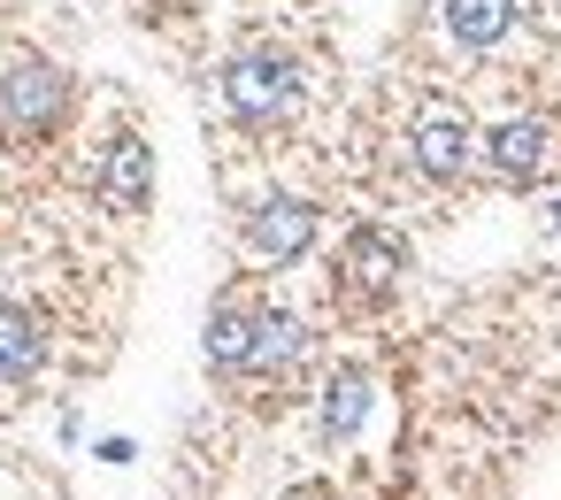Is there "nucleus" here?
<instances>
[{
	"instance_id": "13",
	"label": "nucleus",
	"mask_w": 561,
	"mask_h": 500,
	"mask_svg": "<svg viewBox=\"0 0 561 500\" xmlns=\"http://www.w3.org/2000/svg\"><path fill=\"white\" fill-rule=\"evenodd\" d=\"M553 231H561V201H553Z\"/></svg>"
},
{
	"instance_id": "7",
	"label": "nucleus",
	"mask_w": 561,
	"mask_h": 500,
	"mask_svg": "<svg viewBox=\"0 0 561 500\" xmlns=\"http://www.w3.org/2000/svg\"><path fill=\"white\" fill-rule=\"evenodd\" d=\"M400 270H408V239H400V231H385V224H362V231L346 239V285H354V293L385 300V293L400 285Z\"/></svg>"
},
{
	"instance_id": "2",
	"label": "nucleus",
	"mask_w": 561,
	"mask_h": 500,
	"mask_svg": "<svg viewBox=\"0 0 561 500\" xmlns=\"http://www.w3.org/2000/svg\"><path fill=\"white\" fill-rule=\"evenodd\" d=\"M224 109L239 116V124H285L293 109H300V63L293 55H277V47H247V55H231L224 63Z\"/></svg>"
},
{
	"instance_id": "12",
	"label": "nucleus",
	"mask_w": 561,
	"mask_h": 500,
	"mask_svg": "<svg viewBox=\"0 0 561 500\" xmlns=\"http://www.w3.org/2000/svg\"><path fill=\"white\" fill-rule=\"evenodd\" d=\"M369 416V370H339L323 385V439H354Z\"/></svg>"
},
{
	"instance_id": "5",
	"label": "nucleus",
	"mask_w": 561,
	"mask_h": 500,
	"mask_svg": "<svg viewBox=\"0 0 561 500\" xmlns=\"http://www.w3.org/2000/svg\"><path fill=\"white\" fill-rule=\"evenodd\" d=\"M316 224H323L316 201H300V193H270V201L247 216V247H254L262 262H300V254L316 247Z\"/></svg>"
},
{
	"instance_id": "8",
	"label": "nucleus",
	"mask_w": 561,
	"mask_h": 500,
	"mask_svg": "<svg viewBox=\"0 0 561 500\" xmlns=\"http://www.w3.org/2000/svg\"><path fill=\"white\" fill-rule=\"evenodd\" d=\"M39 362H47V316L24 300H0V377L24 385Z\"/></svg>"
},
{
	"instance_id": "9",
	"label": "nucleus",
	"mask_w": 561,
	"mask_h": 500,
	"mask_svg": "<svg viewBox=\"0 0 561 500\" xmlns=\"http://www.w3.org/2000/svg\"><path fill=\"white\" fill-rule=\"evenodd\" d=\"M308 354V323L285 316V308H262L254 316V346H247V377H277Z\"/></svg>"
},
{
	"instance_id": "6",
	"label": "nucleus",
	"mask_w": 561,
	"mask_h": 500,
	"mask_svg": "<svg viewBox=\"0 0 561 500\" xmlns=\"http://www.w3.org/2000/svg\"><path fill=\"white\" fill-rule=\"evenodd\" d=\"M477 155L492 162L500 185H530V178L546 170V155H553V124H546V116H507V124H492V132L477 139Z\"/></svg>"
},
{
	"instance_id": "4",
	"label": "nucleus",
	"mask_w": 561,
	"mask_h": 500,
	"mask_svg": "<svg viewBox=\"0 0 561 500\" xmlns=\"http://www.w3.org/2000/svg\"><path fill=\"white\" fill-rule=\"evenodd\" d=\"M93 201L116 208V216H139V208L154 201V147H147L139 132H116V139L101 147V162H93Z\"/></svg>"
},
{
	"instance_id": "1",
	"label": "nucleus",
	"mask_w": 561,
	"mask_h": 500,
	"mask_svg": "<svg viewBox=\"0 0 561 500\" xmlns=\"http://www.w3.org/2000/svg\"><path fill=\"white\" fill-rule=\"evenodd\" d=\"M78 109V78L47 55H16L9 70H0V124H9L16 139H47L62 132V116Z\"/></svg>"
},
{
	"instance_id": "3",
	"label": "nucleus",
	"mask_w": 561,
	"mask_h": 500,
	"mask_svg": "<svg viewBox=\"0 0 561 500\" xmlns=\"http://www.w3.org/2000/svg\"><path fill=\"white\" fill-rule=\"evenodd\" d=\"M408 155H415V170H423L431 185H454V178L477 162V124H469L454 101H431V109H415V124H408Z\"/></svg>"
},
{
	"instance_id": "11",
	"label": "nucleus",
	"mask_w": 561,
	"mask_h": 500,
	"mask_svg": "<svg viewBox=\"0 0 561 500\" xmlns=\"http://www.w3.org/2000/svg\"><path fill=\"white\" fill-rule=\"evenodd\" d=\"M254 316H262V308H247V300H224V308L208 316V362H216L224 377H239V370H247V346H254Z\"/></svg>"
},
{
	"instance_id": "10",
	"label": "nucleus",
	"mask_w": 561,
	"mask_h": 500,
	"mask_svg": "<svg viewBox=\"0 0 561 500\" xmlns=\"http://www.w3.org/2000/svg\"><path fill=\"white\" fill-rule=\"evenodd\" d=\"M446 39L454 47H469V55H484V47H500L507 32H515V0H446Z\"/></svg>"
}]
</instances>
